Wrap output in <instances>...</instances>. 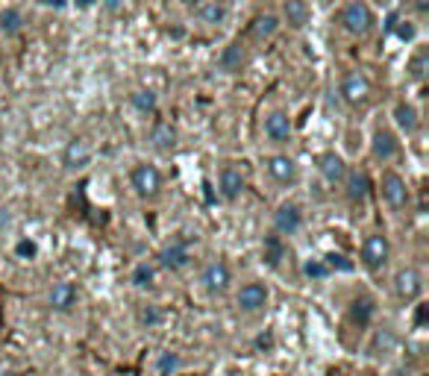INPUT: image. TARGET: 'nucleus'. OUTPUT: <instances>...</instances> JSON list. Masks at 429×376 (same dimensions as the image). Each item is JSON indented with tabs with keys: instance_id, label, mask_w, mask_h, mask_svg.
Returning a JSON list of instances; mask_svg holds the SVG:
<instances>
[{
	"instance_id": "obj_1",
	"label": "nucleus",
	"mask_w": 429,
	"mask_h": 376,
	"mask_svg": "<svg viewBox=\"0 0 429 376\" xmlns=\"http://www.w3.org/2000/svg\"><path fill=\"white\" fill-rule=\"evenodd\" d=\"M341 24L347 32H353V36H368L373 30V12L365 0H350V4L341 9Z\"/></svg>"
},
{
	"instance_id": "obj_2",
	"label": "nucleus",
	"mask_w": 429,
	"mask_h": 376,
	"mask_svg": "<svg viewBox=\"0 0 429 376\" xmlns=\"http://www.w3.org/2000/svg\"><path fill=\"white\" fill-rule=\"evenodd\" d=\"M388 238L385 235H368L365 244H361V261H365V268L371 271H379V268H385V261H388Z\"/></svg>"
},
{
	"instance_id": "obj_3",
	"label": "nucleus",
	"mask_w": 429,
	"mask_h": 376,
	"mask_svg": "<svg viewBox=\"0 0 429 376\" xmlns=\"http://www.w3.org/2000/svg\"><path fill=\"white\" fill-rule=\"evenodd\" d=\"M129 183L141 194V197H156L162 188V174L153 165H136L133 174H129Z\"/></svg>"
},
{
	"instance_id": "obj_4",
	"label": "nucleus",
	"mask_w": 429,
	"mask_h": 376,
	"mask_svg": "<svg viewBox=\"0 0 429 376\" xmlns=\"http://www.w3.org/2000/svg\"><path fill=\"white\" fill-rule=\"evenodd\" d=\"M268 297H271L268 285H262V283H247V285L238 291L236 303H238V309H241V312L253 315V312H262V309L268 306Z\"/></svg>"
},
{
	"instance_id": "obj_5",
	"label": "nucleus",
	"mask_w": 429,
	"mask_h": 376,
	"mask_svg": "<svg viewBox=\"0 0 429 376\" xmlns=\"http://www.w3.org/2000/svg\"><path fill=\"white\" fill-rule=\"evenodd\" d=\"M383 197L388 200L391 209H397V212L406 209V203H409V188H406V179L400 174L388 171L383 176Z\"/></svg>"
},
{
	"instance_id": "obj_6",
	"label": "nucleus",
	"mask_w": 429,
	"mask_h": 376,
	"mask_svg": "<svg viewBox=\"0 0 429 376\" xmlns=\"http://www.w3.org/2000/svg\"><path fill=\"white\" fill-rule=\"evenodd\" d=\"M274 226H276L279 235H294L303 226L300 206H297V203H283V206L276 209V215H274Z\"/></svg>"
},
{
	"instance_id": "obj_7",
	"label": "nucleus",
	"mask_w": 429,
	"mask_h": 376,
	"mask_svg": "<svg viewBox=\"0 0 429 376\" xmlns=\"http://www.w3.org/2000/svg\"><path fill=\"white\" fill-rule=\"evenodd\" d=\"M341 94H344V101L347 103H365L368 94H371L368 77L359 74V71H350L347 77H344V83H341Z\"/></svg>"
},
{
	"instance_id": "obj_8",
	"label": "nucleus",
	"mask_w": 429,
	"mask_h": 376,
	"mask_svg": "<svg viewBox=\"0 0 429 376\" xmlns=\"http://www.w3.org/2000/svg\"><path fill=\"white\" fill-rule=\"evenodd\" d=\"M229 280H233V276H229V268L224 265V261H212V265H206V271L200 276L203 288L212 291V294H224L229 288Z\"/></svg>"
},
{
	"instance_id": "obj_9",
	"label": "nucleus",
	"mask_w": 429,
	"mask_h": 376,
	"mask_svg": "<svg viewBox=\"0 0 429 376\" xmlns=\"http://www.w3.org/2000/svg\"><path fill=\"white\" fill-rule=\"evenodd\" d=\"M394 288H397V297L400 300H415L423 283H421V273L415 268H403L397 276H394Z\"/></svg>"
},
{
	"instance_id": "obj_10",
	"label": "nucleus",
	"mask_w": 429,
	"mask_h": 376,
	"mask_svg": "<svg viewBox=\"0 0 429 376\" xmlns=\"http://www.w3.org/2000/svg\"><path fill=\"white\" fill-rule=\"evenodd\" d=\"M371 150L379 162H388L400 153V144L397 138H394V133H388V129H376L373 133V141H371Z\"/></svg>"
},
{
	"instance_id": "obj_11",
	"label": "nucleus",
	"mask_w": 429,
	"mask_h": 376,
	"mask_svg": "<svg viewBox=\"0 0 429 376\" xmlns=\"http://www.w3.org/2000/svg\"><path fill=\"white\" fill-rule=\"evenodd\" d=\"M318 171L324 174V179L326 183H341L344 176H347V165H344V159L338 156V153H324V156H318Z\"/></svg>"
},
{
	"instance_id": "obj_12",
	"label": "nucleus",
	"mask_w": 429,
	"mask_h": 376,
	"mask_svg": "<svg viewBox=\"0 0 429 376\" xmlns=\"http://www.w3.org/2000/svg\"><path fill=\"white\" fill-rule=\"evenodd\" d=\"M268 174L276 179L279 186H291L297 179V165H294V159H288V156H271L268 159Z\"/></svg>"
},
{
	"instance_id": "obj_13",
	"label": "nucleus",
	"mask_w": 429,
	"mask_h": 376,
	"mask_svg": "<svg viewBox=\"0 0 429 376\" xmlns=\"http://www.w3.org/2000/svg\"><path fill=\"white\" fill-rule=\"evenodd\" d=\"M159 259H162V265L168 268V271H183L188 261H191V256H188V247L183 241H174V244H168L162 253H159Z\"/></svg>"
},
{
	"instance_id": "obj_14",
	"label": "nucleus",
	"mask_w": 429,
	"mask_h": 376,
	"mask_svg": "<svg viewBox=\"0 0 429 376\" xmlns=\"http://www.w3.org/2000/svg\"><path fill=\"white\" fill-rule=\"evenodd\" d=\"M89 162H91V147L82 138H77V141H71L68 147H65V168H68V171L86 168Z\"/></svg>"
},
{
	"instance_id": "obj_15",
	"label": "nucleus",
	"mask_w": 429,
	"mask_h": 376,
	"mask_svg": "<svg viewBox=\"0 0 429 376\" xmlns=\"http://www.w3.org/2000/svg\"><path fill=\"white\" fill-rule=\"evenodd\" d=\"M218 65H221V71H226V74H238L244 65H247V51H244V44L233 41L229 47H224V53H221Z\"/></svg>"
},
{
	"instance_id": "obj_16",
	"label": "nucleus",
	"mask_w": 429,
	"mask_h": 376,
	"mask_svg": "<svg viewBox=\"0 0 429 376\" xmlns=\"http://www.w3.org/2000/svg\"><path fill=\"white\" fill-rule=\"evenodd\" d=\"M265 136L271 141H288V136H291V118L286 115V112H271V115L265 118Z\"/></svg>"
},
{
	"instance_id": "obj_17",
	"label": "nucleus",
	"mask_w": 429,
	"mask_h": 376,
	"mask_svg": "<svg viewBox=\"0 0 429 376\" xmlns=\"http://www.w3.org/2000/svg\"><path fill=\"white\" fill-rule=\"evenodd\" d=\"M218 188L224 194V200H238V194L244 191V176L236 168H224L221 179H218Z\"/></svg>"
},
{
	"instance_id": "obj_18",
	"label": "nucleus",
	"mask_w": 429,
	"mask_h": 376,
	"mask_svg": "<svg viewBox=\"0 0 429 376\" xmlns=\"http://www.w3.org/2000/svg\"><path fill=\"white\" fill-rule=\"evenodd\" d=\"M283 15H286V24L294 27V30H303L309 24V6H306V0H286Z\"/></svg>"
},
{
	"instance_id": "obj_19",
	"label": "nucleus",
	"mask_w": 429,
	"mask_h": 376,
	"mask_svg": "<svg viewBox=\"0 0 429 376\" xmlns=\"http://www.w3.org/2000/svg\"><path fill=\"white\" fill-rule=\"evenodd\" d=\"M74 303H77V288L71 283H56L51 291V306L56 312H68Z\"/></svg>"
},
{
	"instance_id": "obj_20",
	"label": "nucleus",
	"mask_w": 429,
	"mask_h": 376,
	"mask_svg": "<svg viewBox=\"0 0 429 376\" xmlns=\"http://www.w3.org/2000/svg\"><path fill=\"white\" fill-rule=\"evenodd\" d=\"M197 15H200V21L203 24H224V18H226V4L224 0H200L197 4Z\"/></svg>"
},
{
	"instance_id": "obj_21",
	"label": "nucleus",
	"mask_w": 429,
	"mask_h": 376,
	"mask_svg": "<svg viewBox=\"0 0 429 376\" xmlns=\"http://www.w3.org/2000/svg\"><path fill=\"white\" fill-rule=\"evenodd\" d=\"M151 141H153L156 150H171V147L177 144V129L168 121H159L151 129Z\"/></svg>"
},
{
	"instance_id": "obj_22",
	"label": "nucleus",
	"mask_w": 429,
	"mask_h": 376,
	"mask_svg": "<svg viewBox=\"0 0 429 376\" xmlns=\"http://www.w3.org/2000/svg\"><path fill=\"white\" fill-rule=\"evenodd\" d=\"M286 259V244L279 235H268L265 238V247H262V261H265L268 268H279V261Z\"/></svg>"
},
{
	"instance_id": "obj_23",
	"label": "nucleus",
	"mask_w": 429,
	"mask_h": 376,
	"mask_svg": "<svg viewBox=\"0 0 429 376\" xmlns=\"http://www.w3.org/2000/svg\"><path fill=\"white\" fill-rule=\"evenodd\" d=\"M394 121H397V127L403 129V133H415L418 129V109L406 101H400L397 106H394Z\"/></svg>"
},
{
	"instance_id": "obj_24",
	"label": "nucleus",
	"mask_w": 429,
	"mask_h": 376,
	"mask_svg": "<svg viewBox=\"0 0 429 376\" xmlns=\"http://www.w3.org/2000/svg\"><path fill=\"white\" fill-rule=\"evenodd\" d=\"M276 30H279V21L274 18V15H259V18H253V24H250V36L256 41H265Z\"/></svg>"
},
{
	"instance_id": "obj_25",
	"label": "nucleus",
	"mask_w": 429,
	"mask_h": 376,
	"mask_svg": "<svg viewBox=\"0 0 429 376\" xmlns=\"http://www.w3.org/2000/svg\"><path fill=\"white\" fill-rule=\"evenodd\" d=\"M129 103H133V109L141 112V115H151V112H156V94L151 89H139L129 94Z\"/></svg>"
},
{
	"instance_id": "obj_26",
	"label": "nucleus",
	"mask_w": 429,
	"mask_h": 376,
	"mask_svg": "<svg viewBox=\"0 0 429 376\" xmlns=\"http://www.w3.org/2000/svg\"><path fill=\"white\" fill-rule=\"evenodd\" d=\"M368 176L361 174V171H356V174H350L347 176V197L356 203V200H365L368 197Z\"/></svg>"
},
{
	"instance_id": "obj_27",
	"label": "nucleus",
	"mask_w": 429,
	"mask_h": 376,
	"mask_svg": "<svg viewBox=\"0 0 429 376\" xmlns=\"http://www.w3.org/2000/svg\"><path fill=\"white\" fill-rule=\"evenodd\" d=\"M24 27V15L18 9H4L0 12V30L6 32V36H15Z\"/></svg>"
},
{
	"instance_id": "obj_28",
	"label": "nucleus",
	"mask_w": 429,
	"mask_h": 376,
	"mask_svg": "<svg viewBox=\"0 0 429 376\" xmlns=\"http://www.w3.org/2000/svg\"><path fill=\"white\" fill-rule=\"evenodd\" d=\"M179 365H183V358H179L177 353H159V358H156V373L159 376H174L177 370H179Z\"/></svg>"
},
{
	"instance_id": "obj_29",
	"label": "nucleus",
	"mask_w": 429,
	"mask_h": 376,
	"mask_svg": "<svg viewBox=\"0 0 429 376\" xmlns=\"http://www.w3.org/2000/svg\"><path fill=\"white\" fill-rule=\"evenodd\" d=\"M426 71H429V51H426V47H421V51L411 56V62H409V77L411 79H423Z\"/></svg>"
},
{
	"instance_id": "obj_30",
	"label": "nucleus",
	"mask_w": 429,
	"mask_h": 376,
	"mask_svg": "<svg viewBox=\"0 0 429 376\" xmlns=\"http://www.w3.org/2000/svg\"><path fill=\"white\" fill-rule=\"evenodd\" d=\"M324 265L329 268V271H338V273H353V261L344 256V253H335V250H329L326 256H324Z\"/></svg>"
},
{
	"instance_id": "obj_31",
	"label": "nucleus",
	"mask_w": 429,
	"mask_h": 376,
	"mask_svg": "<svg viewBox=\"0 0 429 376\" xmlns=\"http://www.w3.org/2000/svg\"><path fill=\"white\" fill-rule=\"evenodd\" d=\"M373 312H376V303H373L371 297H359V300H353V320H356V323H368V320L373 318Z\"/></svg>"
},
{
	"instance_id": "obj_32",
	"label": "nucleus",
	"mask_w": 429,
	"mask_h": 376,
	"mask_svg": "<svg viewBox=\"0 0 429 376\" xmlns=\"http://www.w3.org/2000/svg\"><path fill=\"white\" fill-rule=\"evenodd\" d=\"M153 268L151 265H147V261H141V265H136L133 268V285L136 288H151L153 285Z\"/></svg>"
},
{
	"instance_id": "obj_33",
	"label": "nucleus",
	"mask_w": 429,
	"mask_h": 376,
	"mask_svg": "<svg viewBox=\"0 0 429 376\" xmlns=\"http://www.w3.org/2000/svg\"><path fill=\"white\" fill-rule=\"evenodd\" d=\"M303 273L309 276V280H326V276H329V268L324 265L321 259H309L306 265H303Z\"/></svg>"
},
{
	"instance_id": "obj_34",
	"label": "nucleus",
	"mask_w": 429,
	"mask_h": 376,
	"mask_svg": "<svg viewBox=\"0 0 429 376\" xmlns=\"http://www.w3.org/2000/svg\"><path fill=\"white\" fill-rule=\"evenodd\" d=\"M15 256L18 259H36L39 256V247H36V241H30V238H21L18 244H15Z\"/></svg>"
},
{
	"instance_id": "obj_35",
	"label": "nucleus",
	"mask_w": 429,
	"mask_h": 376,
	"mask_svg": "<svg viewBox=\"0 0 429 376\" xmlns=\"http://www.w3.org/2000/svg\"><path fill=\"white\" fill-rule=\"evenodd\" d=\"M139 320H141L144 326H156V323H162V309H159V306H144L141 315H139Z\"/></svg>"
},
{
	"instance_id": "obj_36",
	"label": "nucleus",
	"mask_w": 429,
	"mask_h": 376,
	"mask_svg": "<svg viewBox=\"0 0 429 376\" xmlns=\"http://www.w3.org/2000/svg\"><path fill=\"white\" fill-rule=\"evenodd\" d=\"M397 36H400L403 41H411V39H415V27H411L409 21H400V27H397Z\"/></svg>"
},
{
	"instance_id": "obj_37",
	"label": "nucleus",
	"mask_w": 429,
	"mask_h": 376,
	"mask_svg": "<svg viewBox=\"0 0 429 376\" xmlns=\"http://www.w3.org/2000/svg\"><path fill=\"white\" fill-rule=\"evenodd\" d=\"M426 323V303H418V312H415V326Z\"/></svg>"
},
{
	"instance_id": "obj_38",
	"label": "nucleus",
	"mask_w": 429,
	"mask_h": 376,
	"mask_svg": "<svg viewBox=\"0 0 429 376\" xmlns=\"http://www.w3.org/2000/svg\"><path fill=\"white\" fill-rule=\"evenodd\" d=\"M6 226H9V212L0 206V230H6Z\"/></svg>"
},
{
	"instance_id": "obj_39",
	"label": "nucleus",
	"mask_w": 429,
	"mask_h": 376,
	"mask_svg": "<svg viewBox=\"0 0 429 376\" xmlns=\"http://www.w3.org/2000/svg\"><path fill=\"white\" fill-rule=\"evenodd\" d=\"M103 6H106L109 12H118V9H121V0H103Z\"/></svg>"
},
{
	"instance_id": "obj_40",
	"label": "nucleus",
	"mask_w": 429,
	"mask_h": 376,
	"mask_svg": "<svg viewBox=\"0 0 429 376\" xmlns=\"http://www.w3.org/2000/svg\"><path fill=\"white\" fill-rule=\"evenodd\" d=\"M44 6H53V9H62L65 4H68V0H41Z\"/></svg>"
},
{
	"instance_id": "obj_41",
	"label": "nucleus",
	"mask_w": 429,
	"mask_h": 376,
	"mask_svg": "<svg viewBox=\"0 0 429 376\" xmlns=\"http://www.w3.org/2000/svg\"><path fill=\"white\" fill-rule=\"evenodd\" d=\"M415 6H418L421 12H426V9H429V0H415Z\"/></svg>"
},
{
	"instance_id": "obj_42",
	"label": "nucleus",
	"mask_w": 429,
	"mask_h": 376,
	"mask_svg": "<svg viewBox=\"0 0 429 376\" xmlns=\"http://www.w3.org/2000/svg\"><path fill=\"white\" fill-rule=\"evenodd\" d=\"M94 4V0H77V6H82V9H89Z\"/></svg>"
},
{
	"instance_id": "obj_43",
	"label": "nucleus",
	"mask_w": 429,
	"mask_h": 376,
	"mask_svg": "<svg viewBox=\"0 0 429 376\" xmlns=\"http://www.w3.org/2000/svg\"><path fill=\"white\" fill-rule=\"evenodd\" d=\"M183 4H186V6H197V4H200V0H183Z\"/></svg>"
}]
</instances>
